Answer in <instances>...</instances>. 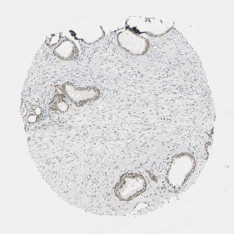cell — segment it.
<instances>
[{
    "label": "cell",
    "instance_id": "cell-1",
    "mask_svg": "<svg viewBox=\"0 0 234 234\" xmlns=\"http://www.w3.org/2000/svg\"><path fill=\"white\" fill-rule=\"evenodd\" d=\"M146 182L143 176L139 174H123L115 189L116 196L119 200H129L143 193L146 190Z\"/></svg>",
    "mask_w": 234,
    "mask_h": 234
},
{
    "label": "cell",
    "instance_id": "cell-2",
    "mask_svg": "<svg viewBox=\"0 0 234 234\" xmlns=\"http://www.w3.org/2000/svg\"><path fill=\"white\" fill-rule=\"evenodd\" d=\"M57 86L66 98L78 107H82L88 103L95 101L101 95L100 90L95 86L78 87L69 81Z\"/></svg>",
    "mask_w": 234,
    "mask_h": 234
},
{
    "label": "cell",
    "instance_id": "cell-3",
    "mask_svg": "<svg viewBox=\"0 0 234 234\" xmlns=\"http://www.w3.org/2000/svg\"><path fill=\"white\" fill-rule=\"evenodd\" d=\"M55 89V93L49 103V107L53 111L65 113L70 107L66 97L57 86Z\"/></svg>",
    "mask_w": 234,
    "mask_h": 234
}]
</instances>
